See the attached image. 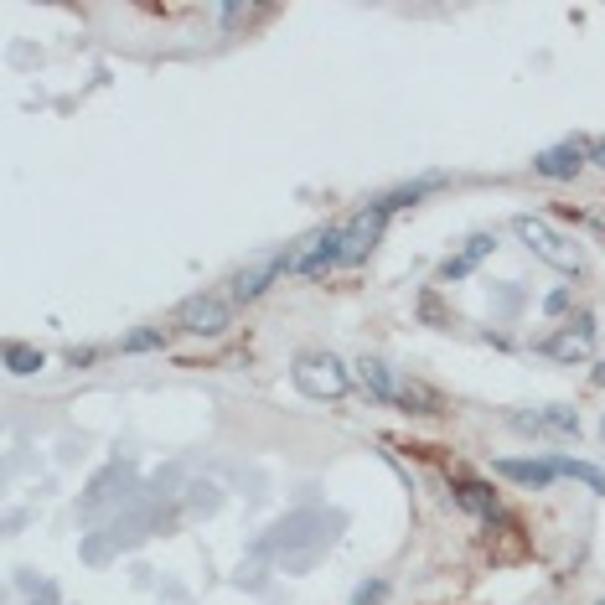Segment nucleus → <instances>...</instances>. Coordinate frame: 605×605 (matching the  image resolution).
Returning <instances> with one entry per match:
<instances>
[{
  "label": "nucleus",
  "instance_id": "f257e3e1",
  "mask_svg": "<svg viewBox=\"0 0 605 605\" xmlns=\"http://www.w3.org/2000/svg\"><path fill=\"white\" fill-rule=\"evenodd\" d=\"M357 378H362V388H368L378 404H388V409H404V414H440V399H435L425 383L404 378L399 368H388V362H378V357H362V362H357Z\"/></svg>",
  "mask_w": 605,
  "mask_h": 605
},
{
  "label": "nucleus",
  "instance_id": "f03ea898",
  "mask_svg": "<svg viewBox=\"0 0 605 605\" xmlns=\"http://www.w3.org/2000/svg\"><path fill=\"white\" fill-rule=\"evenodd\" d=\"M290 378L316 404H337V399H347V393H352V368L337 352H295Z\"/></svg>",
  "mask_w": 605,
  "mask_h": 605
},
{
  "label": "nucleus",
  "instance_id": "7ed1b4c3",
  "mask_svg": "<svg viewBox=\"0 0 605 605\" xmlns=\"http://www.w3.org/2000/svg\"><path fill=\"white\" fill-rule=\"evenodd\" d=\"M512 233L523 238V249H528L538 264L559 269V275H585V254H580V244H569V238H564L559 228H549L543 218H533V213L512 218Z\"/></svg>",
  "mask_w": 605,
  "mask_h": 605
},
{
  "label": "nucleus",
  "instance_id": "20e7f679",
  "mask_svg": "<svg viewBox=\"0 0 605 605\" xmlns=\"http://www.w3.org/2000/svg\"><path fill=\"white\" fill-rule=\"evenodd\" d=\"M295 254H300V244H285V249H275V254H264V259H254V264H244V269H233L228 275V300L233 306H249V300H259L269 285H275L280 275H295Z\"/></svg>",
  "mask_w": 605,
  "mask_h": 605
},
{
  "label": "nucleus",
  "instance_id": "39448f33",
  "mask_svg": "<svg viewBox=\"0 0 605 605\" xmlns=\"http://www.w3.org/2000/svg\"><path fill=\"white\" fill-rule=\"evenodd\" d=\"M176 331H187V337H223V331L233 326V300L228 295H192L176 306Z\"/></svg>",
  "mask_w": 605,
  "mask_h": 605
},
{
  "label": "nucleus",
  "instance_id": "423d86ee",
  "mask_svg": "<svg viewBox=\"0 0 605 605\" xmlns=\"http://www.w3.org/2000/svg\"><path fill=\"white\" fill-rule=\"evenodd\" d=\"M507 430L533 435V440H580V414L549 404V409H512L507 414Z\"/></svg>",
  "mask_w": 605,
  "mask_h": 605
},
{
  "label": "nucleus",
  "instance_id": "0eeeda50",
  "mask_svg": "<svg viewBox=\"0 0 605 605\" xmlns=\"http://www.w3.org/2000/svg\"><path fill=\"white\" fill-rule=\"evenodd\" d=\"M538 357H554V362H585L595 352V316L580 311V316H569L554 337H538L533 342Z\"/></svg>",
  "mask_w": 605,
  "mask_h": 605
},
{
  "label": "nucleus",
  "instance_id": "6e6552de",
  "mask_svg": "<svg viewBox=\"0 0 605 605\" xmlns=\"http://www.w3.org/2000/svg\"><path fill=\"white\" fill-rule=\"evenodd\" d=\"M383 228H388V213H383L378 202H368L362 213H352V218L342 223V269H352V264L368 259V254L378 249Z\"/></svg>",
  "mask_w": 605,
  "mask_h": 605
},
{
  "label": "nucleus",
  "instance_id": "1a4fd4ad",
  "mask_svg": "<svg viewBox=\"0 0 605 605\" xmlns=\"http://www.w3.org/2000/svg\"><path fill=\"white\" fill-rule=\"evenodd\" d=\"M590 145L595 140H559V145H549V150H538L533 156V176H543V181H574L585 166H590Z\"/></svg>",
  "mask_w": 605,
  "mask_h": 605
},
{
  "label": "nucleus",
  "instance_id": "9d476101",
  "mask_svg": "<svg viewBox=\"0 0 605 605\" xmlns=\"http://www.w3.org/2000/svg\"><path fill=\"white\" fill-rule=\"evenodd\" d=\"M492 249H497V233H471L466 244H461L456 254H450L445 264H440V280H445V285H456V280H466L471 269H476L481 259H487Z\"/></svg>",
  "mask_w": 605,
  "mask_h": 605
},
{
  "label": "nucleus",
  "instance_id": "9b49d317",
  "mask_svg": "<svg viewBox=\"0 0 605 605\" xmlns=\"http://www.w3.org/2000/svg\"><path fill=\"white\" fill-rule=\"evenodd\" d=\"M492 471H497V476H507V481H518V487H528V492H549L554 481H559L554 456H549V461H512V456H502Z\"/></svg>",
  "mask_w": 605,
  "mask_h": 605
},
{
  "label": "nucleus",
  "instance_id": "f8f14e48",
  "mask_svg": "<svg viewBox=\"0 0 605 605\" xmlns=\"http://www.w3.org/2000/svg\"><path fill=\"white\" fill-rule=\"evenodd\" d=\"M450 497H456L466 512H476V518H502V507H497V492L487 487V481H476V476H450Z\"/></svg>",
  "mask_w": 605,
  "mask_h": 605
},
{
  "label": "nucleus",
  "instance_id": "ddd939ff",
  "mask_svg": "<svg viewBox=\"0 0 605 605\" xmlns=\"http://www.w3.org/2000/svg\"><path fill=\"white\" fill-rule=\"evenodd\" d=\"M6 368H11L16 378H32V373L47 368V357H42L32 342H6Z\"/></svg>",
  "mask_w": 605,
  "mask_h": 605
},
{
  "label": "nucleus",
  "instance_id": "4468645a",
  "mask_svg": "<svg viewBox=\"0 0 605 605\" xmlns=\"http://www.w3.org/2000/svg\"><path fill=\"white\" fill-rule=\"evenodd\" d=\"M554 466H559V476L580 481V487H590V492L605 497V471H600V466H590V461H569V456H554Z\"/></svg>",
  "mask_w": 605,
  "mask_h": 605
},
{
  "label": "nucleus",
  "instance_id": "2eb2a0df",
  "mask_svg": "<svg viewBox=\"0 0 605 605\" xmlns=\"http://www.w3.org/2000/svg\"><path fill=\"white\" fill-rule=\"evenodd\" d=\"M166 342H171L166 326H140V331H130V337L119 342V352H156V347H166Z\"/></svg>",
  "mask_w": 605,
  "mask_h": 605
},
{
  "label": "nucleus",
  "instance_id": "dca6fc26",
  "mask_svg": "<svg viewBox=\"0 0 605 605\" xmlns=\"http://www.w3.org/2000/svg\"><path fill=\"white\" fill-rule=\"evenodd\" d=\"M218 16H223V26L233 32V26H249V21H254V6H223Z\"/></svg>",
  "mask_w": 605,
  "mask_h": 605
},
{
  "label": "nucleus",
  "instance_id": "f3484780",
  "mask_svg": "<svg viewBox=\"0 0 605 605\" xmlns=\"http://www.w3.org/2000/svg\"><path fill=\"white\" fill-rule=\"evenodd\" d=\"M388 595V585L383 580H373V585H357V595H352V605H378Z\"/></svg>",
  "mask_w": 605,
  "mask_h": 605
},
{
  "label": "nucleus",
  "instance_id": "a211bd4d",
  "mask_svg": "<svg viewBox=\"0 0 605 605\" xmlns=\"http://www.w3.org/2000/svg\"><path fill=\"white\" fill-rule=\"evenodd\" d=\"M543 311H549V316H564V311H569V290H554L549 300H543Z\"/></svg>",
  "mask_w": 605,
  "mask_h": 605
},
{
  "label": "nucleus",
  "instance_id": "6ab92c4d",
  "mask_svg": "<svg viewBox=\"0 0 605 605\" xmlns=\"http://www.w3.org/2000/svg\"><path fill=\"white\" fill-rule=\"evenodd\" d=\"M94 357H99V347H73V352H68V362H73V368H88Z\"/></svg>",
  "mask_w": 605,
  "mask_h": 605
},
{
  "label": "nucleus",
  "instance_id": "aec40b11",
  "mask_svg": "<svg viewBox=\"0 0 605 605\" xmlns=\"http://www.w3.org/2000/svg\"><path fill=\"white\" fill-rule=\"evenodd\" d=\"M590 166H600V171H605V140H595V145H590Z\"/></svg>",
  "mask_w": 605,
  "mask_h": 605
},
{
  "label": "nucleus",
  "instance_id": "412c9836",
  "mask_svg": "<svg viewBox=\"0 0 605 605\" xmlns=\"http://www.w3.org/2000/svg\"><path fill=\"white\" fill-rule=\"evenodd\" d=\"M595 383H600V388H605V368H595Z\"/></svg>",
  "mask_w": 605,
  "mask_h": 605
},
{
  "label": "nucleus",
  "instance_id": "4be33fe9",
  "mask_svg": "<svg viewBox=\"0 0 605 605\" xmlns=\"http://www.w3.org/2000/svg\"><path fill=\"white\" fill-rule=\"evenodd\" d=\"M600 440H605V419H600Z\"/></svg>",
  "mask_w": 605,
  "mask_h": 605
}]
</instances>
